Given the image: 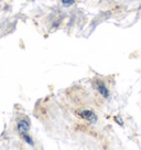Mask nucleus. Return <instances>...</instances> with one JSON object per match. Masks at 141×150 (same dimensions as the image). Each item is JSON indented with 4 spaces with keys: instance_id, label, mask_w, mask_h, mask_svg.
<instances>
[{
    "instance_id": "f257e3e1",
    "label": "nucleus",
    "mask_w": 141,
    "mask_h": 150,
    "mask_svg": "<svg viewBox=\"0 0 141 150\" xmlns=\"http://www.w3.org/2000/svg\"><path fill=\"white\" fill-rule=\"evenodd\" d=\"M80 115V117L83 118V119H85V120H88V122H95L96 120H97V116L95 115V112H92V110H88V109H85V110H83Z\"/></svg>"
},
{
    "instance_id": "f03ea898",
    "label": "nucleus",
    "mask_w": 141,
    "mask_h": 150,
    "mask_svg": "<svg viewBox=\"0 0 141 150\" xmlns=\"http://www.w3.org/2000/svg\"><path fill=\"white\" fill-rule=\"evenodd\" d=\"M18 130H19V132L21 135L27 134L29 130V122H27V120H21L18 124Z\"/></svg>"
},
{
    "instance_id": "7ed1b4c3",
    "label": "nucleus",
    "mask_w": 141,
    "mask_h": 150,
    "mask_svg": "<svg viewBox=\"0 0 141 150\" xmlns=\"http://www.w3.org/2000/svg\"><path fill=\"white\" fill-rule=\"evenodd\" d=\"M96 87H97V89H98V92H99L100 94H102V95H103L104 97H106V98H107V97L109 96L108 89H107V87H106V86H105V85H104L103 83H100V82H99L98 84L96 85Z\"/></svg>"
},
{
    "instance_id": "20e7f679",
    "label": "nucleus",
    "mask_w": 141,
    "mask_h": 150,
    "mask_svg": "<svg viewBox=\"0 0 141 150\" xmlns=\"http://www.w3.org/2000/svg\"><path fill=\"white\" fill-rule=\"evenodd\" d=\"M62 4L65 7H68V6H72L74 4V0H62Z\"/></svg>"
}]
</instances>
